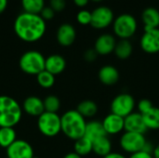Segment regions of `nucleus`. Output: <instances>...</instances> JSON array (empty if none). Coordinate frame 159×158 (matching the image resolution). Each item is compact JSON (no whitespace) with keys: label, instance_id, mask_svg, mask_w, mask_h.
Returning a JSON list of instances; mask_svg holds the SVG:
<instances>
[{"label":"nucleus","instance_id":"1","mask_svg":"<svg viewBox=\"0 0 159 158\" xmlns=\"http://www.w3.org/2000/svg\"><path fill=\"white\" fill-rule=\"evenodd\" d=\"M16 35L23 42L34 43L40 40L46 34L47 23L39 14L20 13L13 24Z\"/></svg>","mask_w":159,"mask_h":158},{"label":"nucleus","instance_id":"2","mask_svg":"<svg viewBox=\"0 0 159 158\" xmlns=\"http://www.w3.org/2000/svg\"><path fill=\"white\" fill-rule=\"evenodd\" d=\"M61 132L72 141H76L85 136L87 126L86 118L75 110H68L61 115Z\"/></svg>","mask_w":159,"mask_h":158},{"label":"nucleus","instance_id":"3","mask_svg":"<svg viewBox=\"0 0 159 158\" xmlns=\"http://www.w3.org/2000/svg\"><path fill=\"white\" fill-rule=\"evenodd\" d=\"M21 105L12 97L0 95V128L17 126L22 117Z\"/></svg>","mask_w":159,"mask_h":158},{"label":"nucleus","instance_id":"4","mask_svg":"<svg viewBox=\"0 0 159 158\" xmlns=\"http://www.w3.org/2000/svg\"><path fill=\"white\" fill-rule=\"evenodd\" d=\"M46 58L37 50H28L24 52L19 60L20 69L26 74L37 75L45 70Z\"/></svg>","mask_w":159,"mask_h":158},{"label":"nucleus","instance_id":"5","mask_svg":"<svg viewBox=\"0 0 159 158\" xmlns=\"http://www.w3.org/2000/svg\"><path fill=\"white\" fill-rule=\"evenodd\" d=\"M137 20L130 14L125 13L117 16L113 22V31L119 39L131 38L137 32Z\"/></svg>","mask_w":159,"mask_h":158},{"label":"nucleus","instance_id":"6","mask_svg":"<svg viewBox=\"0 0 159 158\" xmlns=\"http://www.w3.org/2000/svg\"><path fill=\"white\" fill-rule=\"evenodd\" d=\"M37 128L39 132L45 137H56L61 132V116L56 113L44 112L37 117Z\"/></svg>","mask_w":159,"mask_h":158},{"label":"nucleus","instance_id":"7","mask_svg":"<svg viewBox=\"0 0 159 158\" xmlns=\"http://www.w3.org/2000/svg\"><path fill=\"white\" fill-rule=\"evenodd\" d=\"M147 142L144 134L124 131L119 138V146L123 152L130 156L143 151Z\"/></svg>","mask_w":159,"mask_h":158},{"label":"nucleus","instance_id":"8","mask_svg":"<svg viewBox=\"0 0 159 158\" xmlns=\"http://www.w3.org/2000/svg\"><path fill=\"white\" fill-rule=\"evenodd\" d=\"M136 102L132 95L129 93H120L116 95L110 105L112 114L117 115L123 118L135 112Z\"/></svg>","mask_w":159,"mask_h":158},{"label":"nucleus","instance_id":"9","mask_svg":"<svg viewBox=\"0 0 159 158\" xmlns=\"http://www.w3.org/2000/svg\"><path fill=\"white\" fill-rule=\"evenodd\" d=\"M114 20H115L114 12L108 7L101 6L96 7L91 12L90 25L97 30H102L109 27L111 24H113Z\"/></svg>","mask_w":159,"mask_h":158},{"label":"nucleus","instance_id":"10","mask_svg":"<svg viewBox=\"0 0 159 158\" xmlns=\"http://www.w3.org/2000/svg\"><path fill=\"white\" fill-rule=\"evenodd\" d=\"M7 158H33L34 149L32 145L24 140L17 139L7 149H6Z\"/></svg>","mask_w":159,"mask_h":158},{"label":"nucleus","instance_id":"11","mask_svg":"<svg viewBox=\"0 0 159 158\" xmlns=\"http://www.w3.org/2000/svg\"><path fill=\"white\" fill-rule=\"evenodd\" d=\"M140 46L143 51L147 54H157L159 52V28L144 31Z\"/></svg>","mask_w":159,"mask_h":158},{"label":"nucleus","instance_id":"12","mask_svg":"<svg viewBox=\"0 0 159 158\" xmlns=\"http://www.w3.org/2000/svg\"><path fill=\"white\" fill-rule=\"evenodd\" d=\"M102 123L104 131L108 136L122 134L125 131L124 118L117 115L110 113L102 119Z\"/></svg>","mask_w":159,"mask_h":158},{"label":"nucleus","instance_id":"13","mask_svg":"<svg viewBox=\"0 0 159 158\" xmlns=\"http://www.w3.org/2000/svg\"><path fill=\"white\" fill-rule=\"evenodd\" d=\"M116 37L111 34H102L95 41L94 49L100 56H107L115 51L116 45Z\"/></svg>","mask_w":159,"mask_h":158},{"label":"nucleus","instance_id":"14","mask_svg":"<svg viewBox=\"0 0 159 158\" xmlns=\"http://www.w3.org/2000/svg\"><path fill=\"white\" fill-rule=\"evenodd\" d=\"M124 126L125 131L129 132L145 134L148 130L144 124L143 115L139 112H133L132 114L126 116L124 118Z\"/></svg>","mask_w":159,"mask_h":158},{"label":"nucleus","instance_id":"15","mask_svg":"<svg viewBox=\"0 0 159 158\" xmlns=\"http://www.w3.org/2000/svg\"><path fill=\"white\" fill-rule=\"evenodd\" d=\"M21 108L23 113L33 117H38L45 112L44 102L37 96H29L25 98Z\"/></svg>","mask_w":159,"mask_h":158},{"label":"nucleus","instance_id":"16","mask_svg":"<svg viewBox=\"0 0 159 158\" xmlns=\"http://www.w3.org/2000/svg\"><path fill=\"white\" fill-rule=\"evenodd\" d=\"M76 38V31L70 23H62L57 30L56 39L61 47L72 46Z\"/></svg>","mask_w":159,"mask_h":158},{"label":"nucleus","instance_id":"17","mask_svg":"<svg viewBox=\"0 0 159 158\" xmlns=\"http://www.w3.org/2000/svg\"><path fill=\"white\" fill-rule=\"evenodd\" d=\"M98 78L102 85L111 87L117 84L120 78V74L116 67L107 64V65H103L99 70Z\"/></svg>","mask_w":159,"mask_h":158},{"label":"nucleus","instance_id":"18","mask_svg":"<svg viewBox=\"0 0 159 158\" xmlns=\"http://www.w3.org/2000/svg\"><path fill=\"white\" fill-rule=\"evenodd\" d=\"M66 68L65 59L59 54H52L46 58L45 70L51 73L55 76L61 74Z\"/></svg>","mask_w":159,"mask_h":158},{"label":"nucleus","instance_id":"19","mask_svg":"<svg viewBox=\"0 0 159 158\" xmlns=\"http://www.w3.org/2000/svg\"><path fill=\"white\" fill-rule=\"evenodd\" d=\"M142 20L144 31L159 28V10L155 7H147L142 13Z\"/></svg>","mask_w":159,"mask_h":158},{"label":"nucleus","instance_id":"20","mask_svg":"<svg viewBox=\"0 0 159 158\" xmlns=\"http://www.w3.org/2000/svg\"><path fill=\"white\" fill-rule=\"evenodd\" d=\"M112 148V142L107 135L92 142V152L100 157L102 158L111 154Z\"/></svg>","mask_w":159,"mask_h":158},{"label":"nucleus","instance_id":"21","mask_svg":"<svg viewBox=\"0 0 159 158\" xmlns=\"http://www.w3.org/2000/svg\"><path fill=\"white\" fill-rule=\"evenodd\" d=\"M107 134L104 131L102 123L98 120H91L89 122H87L86 130H85V136L89 138L91 142L106 136ZM108 136V135H107Z\"/></svg>","mask_w":159,"mask_h":158},{"label":"nucleus","instance_id":"22","mask_svg":"<svg viewBox=\"0 0 159 158\" xmlns=\"http://www.w3.org/2000/svg\"><path fill=\"white\" fill-rule=\"evenodd\" d=\"M133 52V46L131 42L128 39H120L116 42L115 47V55L119 60H127L129 59Z\"/></svg>","mask_w":159,"mask_h":158},{"label":"nucleus","instance_id":"23","mask_svg":"<svg viewBox=\"0 0 159 158\" xmlns=\"http://www.w3.org/2000/svg\"><path fill=\"white\" fill-rule=\"evenodd\" d=\"M98 105L91 100H85L78 103L76 111L85 118H92L98 113Z\"/></svg>","mask_w":159,"mask_h":158},{"label":"nucleus","instance_id":"24","mask_svg":"<svg viewBox=\"0 0 159 158\" xmlns=\"http://www.w3.org/2000/svg\"><path fill=\"white\" fill-rule=\"evenodd\" d=\"M17 140V132L14 128H0V147L7 149Z\"/></svg>","mask_w":159,"mask_h":158},{"label":"nucleus","instance_id":"25","mask_svg":"<svg viewBox=\"0 0 159 158\" xmlns=\"http://www.w3.org/2000/svg\"><path fill=\"white\" fill-rule=\"evenodd\" d=\"M144 124L148 130H159V108L154 106L143 115Z\"/></svg>","mask_w":159,"mask_h":158},{"label":"nucleus","instance_id":"26","mask_svg":"<svg viewBox=\"0 0 159 158\" xmlns=\"http://www.w3.org/2000/svg\"><path fill=\"white\" fill-rule=\"evenodd\" d=\"M74 152L80 156H86L92 153V142L86 136L75 141Z\"/></svg>","mask_w":159,"mask_h":158},{"label":"nucleus","instance_id":"27","mask_svg":"<svg viewBox=\"0 0 159 158\" xmlns=\"http://www.w3.org/2000/svg\"><path fill=\"white\" fill-rule=\"evenodd\" d=\"M20 3L23 11L32 14H40L46 7L45 0H20Z\"/></svg>","mask_w":159,"mask_h":158},{"label":"nucleus","instance_id":"28","mask_svg":"<svg viewBox=\"0 0 159 158\" xmlns=\"http://www.w3.org/2000/svg\"><path fill=\"white\" fill-rule=\"evenodd\" d=\"M36 82L42 88H50L55 84V75L44 70L36 75Z\"/></svg>","mask_w":159,"mask_h":158},{"label":"nucleus","instance_id":"29","mask_svg":"<svg viewBox=\"0 0 159 158\" xmlns=\"http://www.w3.org/2000/svg\"><path fill=\"white\" fill-rule=\"evenodd\" d=\"M44 108H45V112H48V113H56L58 114V112L61 109V101L59 99L58 96L56 95H48L44 100Z\"/></svg>","mask_w":159,"mask_h":158},{"label":"nucleus","instance_id":"30","mask_svg":"<svg viewBox=\"0 0 159 158\" xmlns=\"http://www.w3.org/2000/svg\"><path fill=\"white\" fill-rule=\"evenodd\" d=\"M76 20L81 25H89L91 23V12L87 9H81L76 15Z\"/></svg>","mask_w":159,"mask_h":158},{"label":"nucleus","instance_id":"31","mask_svg":"<svg viewBox=\"0 0 159 158\" xmlns=\"http://www.w3.org/2000/svg\"><path fill=\"white\" fill-rule=\"evenodd\" d=\"M154 107L152 102L150 100L147 99H142L141 101H139L138 104H137V109L138 112L142 115H143L144 113L148 112L150 109H152Z\"/></svg>","mask_w":159,"mask_h":158},{"label":"nucleus","instance_id":"32","mask_svg":"<svg viewBox=\"0 0 159 158\" xmlns=\"http://www.w3.org/2000/svg\"><path fill=\"white\" fill-rule=\"evenodd\" d=\"M49 7L55 12H61L65 8L66 1L65 0H49Z\"/></svg>","mask_w":159,"mask_h":158},{"label":"nucleus","instance_id":"33","mask_svg":"<svg viewBox=\"0 0 159 158\" xmlns=\"http://www.w3.org/2000/svg\"><path fill=\"white\" fill-rule=\"evenodd\" d=\"M39 15L42 17V19H43L44 20L48 21V20H52V19L54 18V16H55V11H54L50 7H45L42 9V11L40 12Z\"/></svg>","mask_w":159,"mask_h":158},{"label":"nucleus","instance_id":"34","mask_svg":"<svg viewBox=\"0 0 159 158\" xmlns=\"http://www.w3.org/2000/svg\"><path fill=\"white\" fill-rule=\"evenodd\" d=\"M98 56L99 55L97 54V52L95 51L94 48H89L84 53V59L88 62H93V61H95Z\"/></svg>","mask_w":159,"mask_h":158},{"label":"nucleus","instance_id":"35","mask_svg":"<svg viewBox=\"0 0 159 158\" xmlns=\"http://www.w3.org/2000/svg\"><path fill=\"white\" fill-rule=\"evenodd\" d=\"M128 158H154V156H153V154H151V153L141 151V152L130 155Z\"/></svg>","mask_w":159,"mask_h":158},{"label":"nucleus","instance_id":"36","mask_svg":"<svg viewBox=\"0 0 159 158\" xmlns=\"http://www.w3.org/2000/svg\"><path fill=\"white\" fill-rule=\"evenodd\" d=\"M102 158H128L127 156H125L123 154L121 153H117V152H112L111 154L107 155L106 156Z\"/></svg>","mask_w":159,"mask_h":158},{"label":"nucleus","instance_id":"37","mask_svg":"<svg viewBox=\"0 0 159 158\" xmlns=\"http://www.w3.org/2000/svg\"><path fill=\"white\" fill-rule=\"evenodd\" d=\"M73 1L75 5L78 7H85L89 2V0H73Z\"/></svg>","mask_w":159,"mask_h":158},{"label":"nucleus","instance_id":"38","mask_svg":"<svg viewBox=\"0 0 159 158\" xmlns=\"http://www.w3.org/2000/svg\"><path fill=\"white\" fill-rule=\"evenodd\" d=\"M8 0H0V14H2L7 7Z\"/></svg>","mask_w":159,"mask_h":158},{"label":"nucleus","instance_id":"39","mask_svg":"<svg viewBox=\"0 0 159 158\" xmlns=\"http://www.w3.org/2000/svg\"><path fill=\"white\" fill-rule=\"evenodd\" d=\"M62 158H82V156H80L79 155H77L75 152H71V153L66 154Z\"/></svg>","mask_w":159,"mask_h":158},{"label":"nucleus","instance_id":"40","mask_svg":"<svg viewBox=\"0 0 159 158\" xmlns=\"http://www.w3.org/2000/svg\"><path fill=\"white\" fill-rule=\"evenodd\" d=\"M153 156L154 158H159V143L155 146V149L153 151Z\"/></svg>","mask_w":159,"mask_h":158},{"label":"nucleus","instance_id":"41","mask_svg":"<svg viewBox=\"0 0 159 158\" xmlns=\"http://www.w3.org/2000/svg\"><path fill=\"white\" fill-rule=\"evenodd\" d=\"M89 1H92V2H102L103 0H89Z\"/></svg>","mask_w":159,"mask_h":158},{"label":"nucleus","instance_id":"42","mask_svg":"<svg viewBox=\"0 0 159 158\" xmlns=\"http://www.w3.org/2000/svg\"><path fill=\"white\" fill-rule=\"evenodd\" d=\"M33 158H40V157H38V156H34Z\"/></svg>","mask_w":159,"mask_h":158},{"label":"nucleus","instance_id":"43","mask_svg":"<svg viewBox=\"0 0 159 158\" xmlns=\"http://www.w3.org/2000/svg\"><path fill=\"white\" fill-rule=\"evenodd\" d=\"M6 158H7V157H6Z\"/></svg>","mask_w":159,"mask_h":158}]
</instances>
